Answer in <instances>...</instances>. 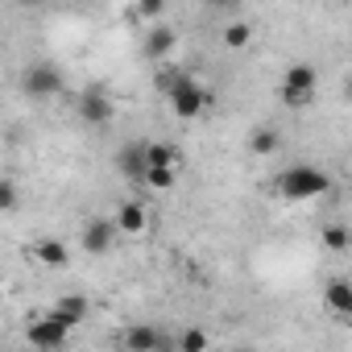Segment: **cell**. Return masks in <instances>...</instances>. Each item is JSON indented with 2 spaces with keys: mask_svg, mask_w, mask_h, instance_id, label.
Masks as SVG:
<instances>
[{
  "mask_svg": "<svg viewBox=\"0 0 352 352\" xmlns=\"http://www.w3.org/2000/svg\"><path fill=\"white\" fill-rule=\"evenodd\" d=\"M327 187H331V179L319 166H290V170L278 174V195L290 199V204L319 199V195H327Z\"/></svg>",
  "mask_w": 352,
  "mask_h": 352,
  "instance_id": "1",
  "label": "cell"
},
{
  "mask_svg": "<svg viewBox=\"0 0 352 352\" xmlns=\"http://www.w3.org/2000/svg\"><path fill=\"white\" fill-rule=\"evenodd\" d=\"M166 83V79H162ZM166 96H170V108H174V116L179 120H199L204 112H208V91L199 87V79H191V75H174L170 83H166Z\"/></svg>",
  "mask_w": 352,
  "mask_h": 352,
  "instance_id": "2",
  "label": "cell"
},
{
  "mask_svg": "<svg viewBox=\"0 0 352 352\" xmlns=\"http://www.w3.org/2000/svg\"><path fill=\"white\" fill-rule=\"evenodd\" d=\"M315 87H319V75L311 63H294L286 75H282V104L286 108H307L315 100Z\"/></svg>",
  "mask_w": 352,
  "mask_h": 352,
  "instance_id": "3",
  "label": "cell"
},
{
  "mask_svg": "<svg viewBox=\"0 0 352 352\" xmlns=\"http://www.w3.org/2000/svg\"><path fill=\"white\" fill-rule=\"evenodd\" d=\"M67 87V79H63V71L54 67V63H34V67H25V75H21V91L30 96V100H50V96H58Z\"/></svg>",
  "mask_w": 352,
  "mask_h": 352,
  "instance_id": "4",
  "label": "cell"
},
{
  "mask_svg": "<svg viewBox=\"0 0 352 352\" xmlns=\"http://www.w3.org/2000/svg\"><path fill=\"white\" fill-rule=\"evenodd\" d=\"M75 112H79V120H83V124L100 129V124H108V120L116 116V104H112L108 87H100V83H87V87L79 91V104H75Z\"/></svg>",
  "mask_w": 352,
  "mask_h": 352,
  "instance_id": "5",
  "label": "cell"
},
{
  "mask_svg": "<svg viewBox=\"0 0 352 352\" xmlns=\"http://www.w3.org/2000/svg\"><path fill=\"white\" fill-rule=\"evenodd\" d=\"M116 236H120L116 220H112V216H96V220H87V224H83L79 245H83V253L104 257V253H112V241H116Z\"/></svg>",
  "mask_w": 352,
  "mask_h": 352,
  "instance_id": "6",
  "label": "cell"
},
{
  "mask_svg": "<svg viewBox=\"0 0 352 352\" xmlns=\"http://www.w3.org/2000/svg\"><path fill=\"white\" fill-rule=\"evenodd\" d=\"M67 331H71V323L58 311H50V315H42V319L30 323V344L34 348H63L67 344Z\"/></svg>",
  "mask_w": 352,
  "mask_h": 352,
  "instance_id": "7",
  "label": "cell"
},
{
  "mask_svg": "<svg viewBox=\"0 0 352 352\" xmlns=\"http://www.w3.org/2000/svg\"><path fill=\"white\" fill-rule=\"evenodd\" d=\"M323 302H327V311L352 319V282H348V278H331V282L323 286Z\"/></svg>",
  "mask_w": 352,
  "mask_h": 352,
  "instance_id": "8",
  "label": "cell"
},
{
  "mask_svg": "<svg viewBox=\"0 0 352 352\" xmlns=\"http://www.w3.org/2000/svg\"><path fill=\"white\" fill-rule=\"evenodd\" d=\"M116 170L124 174V179H133V183H145V170H149L145 145H124V149L116 153Z\"/></svg>",
  "mask_w": 352,
  "mask_h": 352,
  "instance_id": "9",
  "label": "cell"
},
{
  "mask_svg": "<svg viewBox=\"0 0 352 352\" xmlns=\"http://www.w3.org/2000/svg\"><path fill=\"white\" fill-rule=\"evenodd\" d=\"M174 42H179V38H174V30H170V25H153V30L145 34V46H141V54H145L149 63H162V58L174 50Z\"/></svg>",
  "mask_w": 352,
  "mask_h": 352,
  "instance_id": "10",
  "label": "cell"
},
{
  "mask_svg": "<svg viewBox=\"0 0 352 352\" xmlns=\"http://www.w3.org/2000/svg\"><path fill=\"white\" fill-rule=\"evenodd\" d=\"M116 228L124 232V236H137V232H145V224H149V216H145V208L141 204H133V199H124L120 208H116Z\"/></svg>",
  "mask_w": 352,
  "mask_h": 352,
  "instance_id": "11",
  "label": "cell"
},
{
  "mask_svg": "<svg viewBox=\"0 0 352 352\" xmlns=\"http://www.w3.org/2000/svg\"><path fill=\"white\" fill-rule=\"evenodd\" d=\"M166 344L170 340L153 327H129L124 331V348H133V352H153V348H166Z\"/></svg>",
  "mask_w": 352,
  "mask_h": 352,
  "instance_id": "12",
  "label": "cell"
},
{
  "mask_svg": "<svg viewBox=\"0 0 352 352\" xmlns=\"http://www.w3.org/2000/svg\"><path fill=\"white\" fill-rule=\"evenodd\" d=\"M278 145H282V137H278V129H274V124H257V129L249 133V153H257V157L278 153Z\"/></svg>",
  "mask_w": 352,
  "mask_h": 352,
  "instance_id": "13",
  "label": "cell"
},
{
  "mask_svg": "<svg viewBox=\"0 0 352 352\" xmlns=\"http://www.w3.org/2000/svg\"><path fill=\"white\" fill-rule=\"evenodd\" d=\"M34 257H38L42 265H50V270H63V265L71 261V253H67L63 241H38V245H34Z\"/></svg>",
  "mask_w": 352,
  "mask_h": 352,
  "instance_id": "14",
  "label": "cell"
},
{
  "mask_svg": "<svg viewBox=\"0 0 352 352\" xmlns=\"http://www.w3.org/2000/svg\"><path fill=\"white\" fill-rule=\"evenodd\" d=\"M174 183H179V166H149L145 170V187H153V191H170Z\"/></svg>",
  "mask_w": 352,
  "mask_h": 352,
  "instance_id": "15",
  "label": "cell"
},
{
  "mask_svg": "<svg viewBox=\"0 0 352 352\" xmlns=\"http://www.w3.org/2000/svg\"><path fill=\"white\" fill-rule=\"evenodd\" d=\"M145 162L149 166H179V149H174L170 141H149L145 145Z\"/></svg>",
  "mask_w": 352,
  "mask_h": 352,
  "instance_id": "16",
  "label": "cell"
},
{
  "mask_svg": "<svg viewBox=\"0 0 352 352\" xmlns=\"http://www.w3.org/2000/svg\"><path fill=\"white\" fill-rule=\"evenodd\" d=\"M54 311H58V315H63V319L75 327V323H83V319H87V298H79V294H67V298H58V307H54Z\"/></svg>",
  "mask_w": 352,
  "mask_h": 352,
  "instance_id": "17",
  "label": "cell"
},
{
  "mask_svg": "<svg viewBox=\"0 0 352 352\" xmlns=\"http://www.w3.org/2000/svg\"><path fill=\"white\" fill-rule=\"evenodd\" d=\"M253 42V25L249 21H232V25H224V46L228 50H245Z\"/></svg>",
  "mask_w": 352,
  "mask_h": 352,
  "instance_id": "18",
  "label": "cell"
},
{
  "mask_svg": "<svg viewBox=\"0 0 352 352\" xmlns=\"http://www.w3.org/2000/svg\"><path fill=\"white\" fill-rule=\"evenodd\" d=\"M323 245H327L331 253H344V249L352 245V232H348L344 224H327V228H323Z\"/></svg>",
  "mask_w": 352,
  "mask_h": 352,
  "instance_id": "19",
  "label": "cell"
},
{
  "mask_svg": "<svg viewBox=\"0 0 352 352\" xmlns=\"http://www.w3.org/2000/svg\"><path fill=\"white\" fill-rule=\"evenodd\" d=\"M208 344H212V340H208V331H199V327H187V331L179 336V348H183V352H204Z\"/></svg>",
  "mask_w": 352,
  "mask_h": 352,
  "instance_id": "20",
  "label": "cell"
},
{
  "mask_svg": "<svg viewBox=\"0 0 352 352\" xmlns=\"http://www.w3.org/2000/svg\"><path fill=\"white\" fill-rule=\"evenodd\" d=\"M137 13L141 17H162L166 13V0H137Z\"/></svg>",
  "mask_w": 352,
  "mask_h": 352,
  "instance_id": "21",
  "label": "cell"
},
{
  "mask_svg": "<svg viewBox=\"0 0 352 352\" xmlns=\"http://www.w3.org/2000/svg\"><path fill=\"white\" fill-rule=\"evenodd\" d=\"M0 208H5V212L17 208V187L13 183H0Z\"/></svg>",
  "mask_w": 352,
  "mask_h": 352,
  "instance_id": "22",
  "label": "cell"
},
{
  "mask_svg": "<svg viewBox=\"0 0 352 352\" xmlns=\"http://www.w3.org/2000/svg\"><path fill=\"white\" fill-rule=\"evenodd\" d=\"M208 5H216V9H232L236 0H208Z\"/></svg>",
  "mask_w": 352,
  "mask_h": 352,
  "instance_id": "23",
  "label": "cell"
},
{
  "mask_svg": "<svg viewBox=\"0 0 352 352\" xmlns=\"http://www.w3.org/2000/svg\"><path fill=\"white\" fill-rule=\"evenodd\" d=\"M17 5H42V0H17Z\"/></svg>",
  "mask_w": 352,
  "mask_h": 352,
  "instance_id": "24",
  "label": "cell"
}]
</instances>
